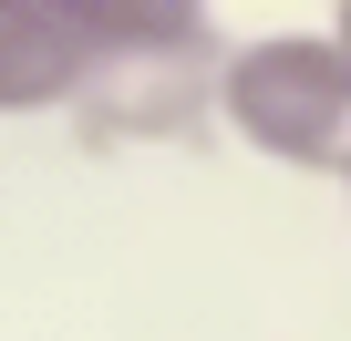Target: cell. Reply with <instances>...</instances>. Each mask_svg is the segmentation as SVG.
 Masks as SVG:
<instances>
[{
  "mask_svg": "<svg viewBox=\"0 0 351 341\" xmlns=\"http://www.w3.org/2000/svg\"><path fill=\"white\" fill-rule=\"evenodd\" d=\"M217 124L300 176H351V62L330 32H258L217 73Z\"/></svg>",
  "mask_w": 351,
  "mask_h": 341,
  "instance_id": "cell-1",
  "label": "cell"
},
{
  "mask_svg": "<svg viewBox=\"0 0 351 341\" xmlns=\"http://www.w3.org/2000/svg\"><path fill=\"white\" fill-rule=\"evenodd\" d=\"M217 73H228V42H217V32L93 52V73H83V93H73V145H93V155L186 145V134L217 124Z\"/></svg>",
  "mask_w": 351,
  "mask_h": 341,
  "instance_id": "cell-2",
  "label": "cell"
},
{
  "mask_svg": "<svg viewBox=\"0 0 351 341\" xmlns=\"http://www.w3.org/2000/svg\"><path fill=\"white\" fill-rule=\"evenodd\" d=\"M93 73V42L62 0H0V114H73Z\"/></svg>",
  "mask_w": 351,
  "mask_h": 341,
  "instance_id": "cell-3",
  "label": "cell"
},
{
  "mask_svg": "<svg viewBox=\"0 0 351 341\" xmlns=\"http://www.w3.org/2000/svg\"><path fill=\"white\" fill-rule=\"evenodd\" d=\"M62 11L83 21L93 52H124V42H197V32H217L207 0H62Z\"/></svg>",
  "mask_w": 351,
  "mask_h": 341,
  "instance_id": "cell-4",
  "label": "cell"
},
{
  "mask_svg": "<svg viewBox=\"0 0 351 341\" xmlns=\"http://www.w3.org/2000/svg\"><path fill=\"white\" fill-rule=\"evenodd\" d=\"M330 42H341V62H351V0H330Z\"/></svg>",
  "mask_w": 351,
  "mask_h": 341,
  "instance_id": "cell-5",
  "label": "cell"
},
{
  "mask_svg": "<svg viewBox=\"0 0 351 341\" xmlns=\"http://www.w3.org/2000/svg\"><path fill=\"white\" fill-rule=\"evenodd\" d=\"M341 197H351V176H341Z\"/></svg>",
  "mask_w": 351,
  "mask_h": 341,
  "instance_id": "cell-6",
  "label": "cell"
}]
</instances>
